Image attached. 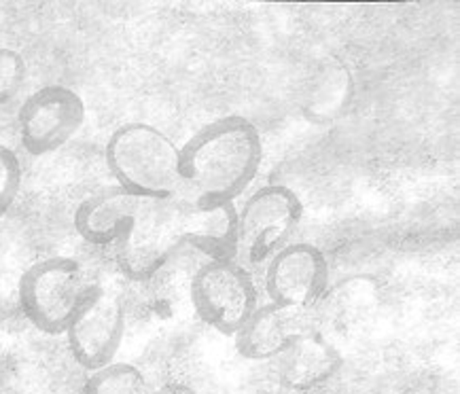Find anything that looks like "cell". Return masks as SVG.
<instances>
[{
  "instance_id": "6da1fadb",
  "label": "cell",
  "mask_w": 460,
  "mask_h": 394,
  "mask_svg": "<svg viewBox=\"0 0 460 394\" xmlns=\"http://www.w3.org/2000/svg\"><path fill=\"white\" fill-rule=\"evenodd\" d=\"M185 246L210 261H235L238 208L204 204L182 193L170 199L138 197L115 244V258L128 280L145 282Z\"/></svg>"
},
{
  "instance_id": "7a4b0ae2",
  "label": "cell",
  "mask_w": 460,
  "mask_h": 394,
  "mask_svg": "<svg viewBox=\"0 0 460 394\" xmlns=\"http://www.w3.org/2000/svg\"><path fill=\"white\" fill-rule=\"evenodd\" d=\"M261 162L255 123L242 115L219 117L179 149L182 191L204 204H234L257 179Z\"/></svg>"
},
{
  "instance_id": "3957f363",
  "label": "cell",
  "mask_w": 460,
  "mask_h": 394,
  "mask_svg": "<svg viewBox=\"0 0 460 394\" xmlns=\"http://www.w3.org/2000/svg\"><path fill=\"white\" fill-rule=\"evenodd\" d=\"M104 162L117 187L145 199H170L182 193L179 146L168 134L145 121L123 123L104 146Z\"/></svg>"
},
{
  "instance_id": "277c9868",
  "label": "cell",
  "mask_w": 460,
  "mask_h": 394,
  "mask_svg": "<svg viewBox=\"0 0 460 394\" xmlns=\"http://www.w3.org/2000/svg\"><path fill=\"white\" fill-rule=\"evenodd\" d=\"M85 269L70 257H47L22 274L20 310L45 335H64L92 291Z\"/></svg>"
},
{
  "instance_id": "5b68a950",
  "label": "cell",
  "mask_w": 460,
  "mask_h": 394,
  "mask_svg": "<svg viewBox=\"0 0 460 394\" xmlns=\"http://www.w3.org/2000/svg\"><path fill=\"white\" fill-rule=\"evenodd\" d=\"M304 221V204L285 185H265L238 210V255L263 266L288 246Z\"/></svg>"
},
{
  "instance_id": "8992f818",
  "label": "cell",
  "mask_w": 460,
  "mask_h": 394,
  "mask_svg": "<svg viewBox=\"0 0 460 394\" xmlns=\"http://www.w3.org/2000/svg\"><path fill=\"white\" fill-rule=\"evenodd\" d=\"M191 305L212 331L235 337L257 310V286L235 261H208L191 280Z\"/></svg>"
},
{
  "instance_id": "52a82bcc",
  "label": "cell",
  "mask_w": 460,
  "mask_h": 394,
  "mask_svg": "<svg viewBox=\"0 0 460 394\" xmlns=\"http://www.w3.org/2000/svg\"><path fill=\"white\" fill-rule=\"evenodd\" d=\"M85 102L66 85H45L32 92L17 110V132L23 151L45 157L60 151L85 123Z\"/></svg>"
},
{
  "instance_id": "ba28073f",
  "label": "cell",
  "mask_w": 460,
  "mask_h": 394,
  "mask_svg": "<svg viewBox=\"0 0 460 394\" xmlns=\"http://www.w3.org/2000/svg\"><path fill=\"white\" fill-rule=\"evenodd\" d=\"M66 344L75 363L85 372H98L115 363L126 335V310L113 293L92 286L90 295L66 328Z\"/></svg>"
},
{
  "instance_id": "9c48e42d",
  "label": "cell",
  "mask_w": 460,
  "mask_h": 394,
  "mask_svg": "<svg viewBox=\"0 0 460 394\" xmlns=\"http://www.w3.org/2000/svg\"><path fill=\"white\" fill-rule=\"evenodd\" d=\"M329 288V263L314 244L291 242L265 267V293L270 303L312 311Z\"/></svg>"
},
{
  "instance_id": "30bf717a",
  "label": "cell",
  "mask_w": 460,
  "mask_h": 394,
  "mask_svg": "<svg viewBox=\"0 0 460 394\" xmlns=\"http://www.w3.org/2000/svg\"><path fill=\"white\" fill-rule=\"evenodd\" d=\"M314 328L310 311L282 308L276 303L257 305L235 335V350L246 361H276L295 339Z\"/></svg>"
},
{
  "instance_id": "8fae6325",
  "label": "cell",
  "mask_w": 460,
  "mask_h": 394,
  "mask_svg": "<svg viewBox=\"0 0 460 394\" xmlns=\"http://www.w3.org/2000/svg\"><path fill=\"white\" fill-rule=\"evenodd\" d=\"M341 364H344V358L340 350L314 328L295 339L276 358V375L288 390L308 392L333 380Z\"/></svg>"
},
{
  "instance_id": "7c38bea8",
  "label": "cell",
  "mask_w": 460,
  "mask_h": 394,
  "mask_svg": "<svg viewBox=\"0 0 460 394\" xmlns=\"http://www.w3.org/2000/svg\"><path fill=\"white\" fill-rule=\"evenodd\" d=\"M352 74L338 60H327L305 85L302 110L310 123H333L352 100Z\"/></svg>"
},
{
  "instance_id": "4fadbf2b",
  "label": "cell",
  "mask_w": 460,
  "mask_h": 394,
  "mask_svg": "<svg viewBox=\"0 0 460 394\" xmlns=\"http://www.w3.org/2000/svg\"><path fill=\"white\" fill-rule=\"evenodd\" d=\"M149 381L138 367L129 363H111L90 373L84 394H149Z\"/></svg>"
},
{
  "instance_id": "5bb4252c",
  "label": "cell",
  "mask_w": 460,
  "mask_h": 394,
  "mask_svg": "<svg viewBox=\"0 0 460 394\" xmlns=\"http://www.w3.org/2000/svg\"><path fill=\"white\" fill-rule=\"evenodd\" d=\"M22 163L13 149L0 143V219L13 208L22 189Z\"/></svg>"
},
{
  "instance_id": "9a60e30c",
  "label": "cell",
  "mask_w": 460,
  "mask_h": 394,
  "mask_svg": "<svg viewBox=\"0 0 460 394\" xmlns=\"http://www.w3.org/2000/svg\"><path fill=\"white\" fill-rule=\"evenodd\" d=\"M23 81V62L15 51L0 49V100H7L20 90Z\"/></svg>"
},
{
  "instance_id": "2e32d148",
  "label": "cell",
  "mask_w": 460,
  "mask_h": 394,
  "mask_svg": "<svg viewBox=\"0 0 460 394\" xmlns=\"http://www.w3.org/2000/svg\"><path fill=\"white\" fill-rule=\"evenodd\" d=\"M149 394H198V392L187 384H166L157 388V390H151Z\"/></svg>"
}]
</instances>
